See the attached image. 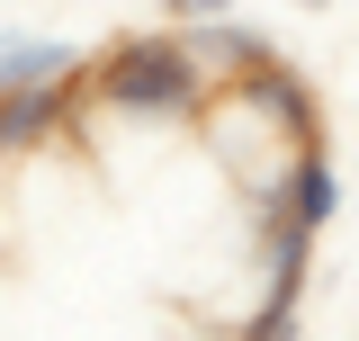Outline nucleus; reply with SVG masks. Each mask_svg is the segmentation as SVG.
<instances>
[{
    "label": "nucleus",
    "mask_w": 359,
    "mask_h": 341,
    "mask_svg": "<svg viewBox=\"0 0 359 341\" xmlns=\"http://www.w3.org/2000/svg\"><path fill=\"white\" fill-rule=\"evenodd\" d=\"M162 9H171L180 27H198V18H224V9H233V0H162Z\"/></svg>",
    "instance_id": "3"
},
{
    "label": "nucleus",
    "mask_w": 359,
    "mask_h": 341,
    "mask_svg": "<svg viewBox=\"0 0 359 341\" xmlns=\"http://www.w3.org/2000/svg\"><path fill=\"white\" fill-rule=\"evenodd\" d=\"M287 9H314V18H323V9H332V0H287Z\"/></svg>",
    "instance_id": "4"
},
{
    "label": "nucleus",
    "mask_w": 359,
    "mask_h": 341,
    "mask_svg": "<svg viewBox=\"0 0 359 341\" xmlns=\"http://www.w3.org/2000/svg\"><path fill=\"white\" fill-rule=\"evenodd\" d=\"M72 63H81V45H63V36H36V27H9V36H0V90L54 81V72H72Z\"/></svg>",
    "instance_id": "2"
},
{
    "label": "nucleus",
    "mask_w": 359,
    "mask_h": 341,
    "mask_svg": "<svg viewBox=\"0 0 359 341\" xmlns=\"http://www.w3.org/2000/svg\"><path fill=\"white\" fill-rule=\"evenodd\" d=\"M90 108H99V117L171 126V117L216 108V72L198 63L189 27H180V36H117L108 54H90Z\"/></svg>",
    "instance_id": "1"
}]
</instances>
